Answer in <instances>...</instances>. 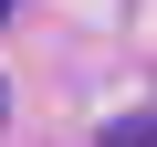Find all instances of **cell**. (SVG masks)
Wrapping results in <instances>:
<instances>
[{
	"instance_id": "cell-1",
	"label": "cell",
	"mask_w": 157,
	"mask_h": 147,
	"mask_svg": "<svg viewBox=\"0 0 157 147\" xmlns=\"http://www.w3.org/2000/svg\"><path fill=\"white\" fill-rule=\"evenodd\" d=\"M105 147H157V116H115V126H105Z\"/></svg>"
},
{
	"instance_id": "cell-2",
	"label": "cell",
	"mask_w": 157,
	"mask_h": 147,
	"mask_svg": "<svg viewBox=\"0 0 157 147\" xmlns=\"http://www.w3.org/2000/svg\"><path fill=\"white\" fill-rule=\"evenodd\" d=\"M0 21H11V0H0Z\"/></svg>"
}]
</instances>
